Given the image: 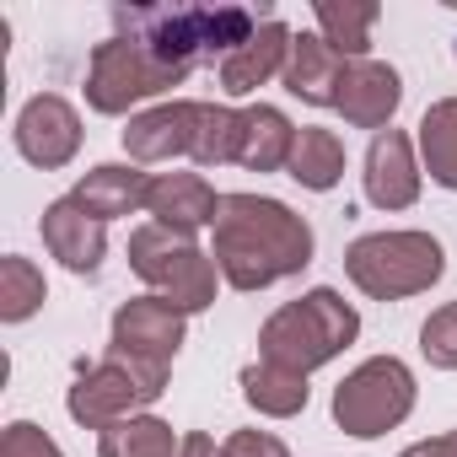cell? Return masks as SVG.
<instances>
[{
    "label": "cell",
    "mask_w": 457,
    "mask_h": 457,
    "mask_svg": "<svg viewBox=\"0 0 457 457\" xmlns=\"http://www.w3.org/2000/svg\"><path fill=\"white\" fill-rule=\"evenodd\" d=\"M409 409H414V371L398 355H371L334 387V425L355 441L387 436L393 425L409 420Z\"/></svg>",
    "instance_id": "obj_8"
},
{
    "label": "cell",
    "mask_w": 457,
    "mask_h": 457,
    "mask_svg": "<svg viewBox=\"0 0 457 457\" xmlns=\"http://www.w3.org/2000/svg\"><path fill=\"white\" fill-rule=\"evenodd\" d=\"M291 151H296V124L275 103L243 108V151H237V167H248V172H280V167H291Z\"/></svg>",
    "instance_id": "obj_19"
},
{
    "label": "cell",
    "mask_w": 457,
    "mask_h": 457,
    "mask_svg": "<svg viewBox=\"0 0 457 457\" xmlns=\"http://www.w3.org/2000/svg\"><path fill=\"white\" fill-rule=\"evenodd\" d=\"M12 140H17V151H22L33 167H44V172L71 167L76 151H81V113H76L60 92H38V97L22 103Z\"/></svg>",
    "instance_id": "obj_10"
},
{
    "label": "cell",
    "mask_w": 457,
    "mask_h": 457,
    "mask_svg": "<svg viewBox=\"0 0 457 457\" xmlns=\"http://www.w3.org/2000/svg\"><path fill=\"white\" fill-rule=\"evenodd\" d=\"M420 355L436 366V371H457V302L436 307L420 328Z\"/></svg>",
    "instance_id": "obj_27"
},
{
    "label": "cell",
    "mask_w": 457,
    "mask_h": 457,
    "mask_svg": "<svg viewBox=\"0 0 457 457\" xmlns=\"http://www.w3.org/2000/svg\"><path fill=\"white\" fill-rule=\"evenodd\" d=\"M167 393V366H151V361H135V355H103L97 366H81L76 387L65 393V409L76 425L87 430H108L129 414H140L145 403H156Z\"/></svg>",
    "instance_id": "obj_7"
},
{
    "label": "cell",
    "mask_w": 457,
    "mask_h": 457,
    "mask_svg": "<svg viewBox=\"0 0 457 457\" xmlns=\"http://www.w3.org/2000/svg\"><path fill=\"white\" fill-rule=\"evenodd\" d=\"M398 457H457V430L430 436V441H414V446H403Z\"/></svg>",
    "instance_id": "obj_30"
},
{
    "label": "cell",
    "mask_w": 457,
    "mask_h": 457,
    "mask_svg": "<svg viewBox=\"0 0 457 457\" xmlns=\"http://www.w3.org/2000/svg\"><path fill=\"white\" fill-rule=\"evenodd\" d=\"M38 232H44V248L71 270V275H97L103 270V253H108V226L97 215H87L71 194L44 204V220H38Z\"/></svg>",
    "instance_id": "obj_14"
},
{
    "label": "cell",
    "mask_w": 457,
    "mask_h": 457,
    "mask_svg": "<svg viewBox=\"0 0 457 457\" xmlns=\"http://www.w3.org/2000/svg\"><path fill=\"white\" fill-rule=\"evenodd\" d=\"M220 457H291L275 430H232L220 441Z\"/></svg>",
    "instance_id": "obj_29"
},
{
    "label": "cell",
    "mask_w": 457,
    "mask_h": 457,
    "mask_svg": "<svg viewBox=\"0 0 457 457\" xmlns=\"http://www.w3.org/2000/svg\"><path fill=\"white\" fill-rule=\"evenodd\" d=\"M129 270L151 286V296L172 302L178 312L215 307V286H220L215 259L194 237H178V232H167V226H156V220H145V226L129 232Z\"/></svg>",
    "instance_id": "obj_5"
},
{
    "label": "cell",
    "mask_w": 457,
    "mask_h": 457,
    "mask_svg": "<svg viewBox=\"0 0 457 457\" xmlns=\"http://www.w3.org/2000/svg\"><path fill=\"white\" fill-rule=\"evenodd\" d=\"M183 328H188V312H178L172 302H162V296H129L113 312L108 350L151 361V366H172V355L183 350Z\"/></svg>",
    "instance_id": "obj_9"
},
{
    "label": "cell",
    "mask_w": 457,
    "mask_h": 457,
    "mask_svg": "<svg viewBox=\"0 0 457 457\" xmlns=\"http://www.w3.org/2000/svg\"><path fill=\"white\" fill-rule=\"evenodd\" d=\"M44 296H49V286L33 259H22V253L0 259V323H28L44 307Z\"/></svg>",
    "instance_id": "obj_25"
},
{
    "label": "cell",
    "mask_w": 457,
    "mask_h": 457,
    "mask_svg": "<svg viewBox=\"0 0 457 457\" xmlns=\"http://www.w3.org/2000/svg\"><path fill=\"white\" fill-rule=\"evenodd\" d=\"M145 194H151V172H140L135 162H103V167H92V172L71 188V199H76L87 215H97L103 226L119 220V215L145 210Z\"/></svg>",
    "instance_id": "obj_18"
},
{
    "label": "cell",
    "mask_w": 457,
    "mask_h": 457,
    "mask_svg": "<svg viewBox=\"0 0 457 457\" xmlns=\"http://www.w3.org/2000/svg\"><path fill=\"white\" fill-rule=\"evenodd\" d=\"M420 162H414V140L403 129H382L371 135L366 145V172H361V188H366V204L377 210H409L420 199Z\"/></svg>",
    "instance_id": "obj_12"
},
{
    "label": "cell",
    "mask_w": 457,
    "mask_h": 457,
    "mask_svg": "<svg viewBox=\"0 0 457 457\" xmlns=\"http://www.w3.org/2000/svg\"><path fill=\"white\" fill-rule=\"evenodd\" d=\"M172 457H220V452H215V441H210L204 430H188V436L178 441V452H172Z\"/></svg>",
    "instance_id": "obj_31"
},
{
    "label": "cell",
    "mask_w": 457,
    "mask_h": 457,
    "mask_svg": "<svg viewBox=\"0 0 457 457\" xmlns=\"http://www.w3.org/2000/svg\"><path fill=\"white\" fill-rule=\"evenodd\" d=\"M286 172L302 188H312V194L339 188V178H345V140L334 129H318V124L296 129V151H291V167Z\"/></svg>",
    "instance_id": "obj_21"
},
{
    "label": "cell",
    "mask_w": 457,
    "mask_h": 457,
    "mask_svg": "<svg viewBox=\"0 0 457 457\" xmlns=\"http://www.w3.org/2000/svg\"><path fill=\"white\" fill-rule=\"evenodd\" d=\"M199 113H204V103H194V97H172V103H156L145 113H129V124H124L129 162L145 167V162L188 156L194 151V135H199Z\"/></svg>",
    "instance_id": "obj_11"
},
{
    "label": "cell",
    "mask_w": 457,
    "mask_h": 457,
    "mask_svg": "<svg viewBox=\"0 0 457 457\" xmlns=\"http://www.w3.org/2000/svg\"><path fill=\"white\" fill-rule=\"evenodd\" d=\"M210 259L232 291H270L312 264V226L270 194H220Z\"/></svg>",
    "instance_id": "obj_1"
},
{
    "label": "cell",
    "mask_w": 457,
    "mask_h": 457,
    "mask_svg": "<svg viewBox=\"0 0 457 457\" xmlns=\"http://www.w3.org/2000/svg\"><path fill=\"white\" fill-rule=\"evenodd\" d=\"M145 215L156 226H167V232H178V237H194L204 226H215L220 194L199 172H156L151 194H145Z\"/></svg>",
    "instance_id": "obj_16"
},
{
    "label": "cell",
    "mask_w": 457,
    "mask_h": 457,
    "mask_svg": "<svg viewBox=\"0 0 457 457\" xmlns=\"http://www.w3.org/2000/svg\"><path fill=\"white\" fill-rule=\"evenodd\" d=\"M414 145H420V162H425L430 183L457 194V97H441V103L425 108Z\"/></svg>",
    "instance_id": "obj_22"
},
{
    "label": "cell",
    "mask_w": 457,
    "mask_h": 457,
    "mask_svg": "<svg viewBox=\"0 0 457 457\" xmlns=\"http://www.w3.org/2000/svg\"><path fill=\"white\" fill-rule=\"evenodd\" d=\"M398 103H403V76L387 60H371V54L366 60H350L345 87H339V103H334L350 129H371V135L393 129Z\"/></svg>",
    "instance_id": "obj_13"
},
{
    "label": "cell",
    "mask_w": 457,
    "mask_h": 457,
    "mask_svg": "<svg viewBox=\"0 0 457 457\" xmlns=\"http://www.w3.org/2000/svg\"><path fill=\"white\" fill-rule=\"evenodd\" d=\"M113 22L119 33H140L178 71H194L199 60L220 65L259 33L253 12L243 6H113Z\"/></svg>",
    "instance_id": "obj_2"
},
{
    "label": "cell",
    "mask_w": 457,
    "mask_h": 457,
    "mask_svg": "<svg viewBox=\"0 0 457 457\" xmlns=\"http://www.w3.org/2000/svg\"><path fill=\"white\" fill-rule=\"evenodd\" d=\"M0 457H65V452L54 446V436H49L44 425H33V420H12L6 436H0Z\"/></svg>",
    "instance_id": "obj_28"
},
{
    "label": "cell",
    "mask_w": 457,
    "mask_h": 457,
    "mask_svg": "<svg viewBox=\"0 0 457 457\" xmlns=\"http://www.w3.org/2000/svg\"><path fill=\"white\" fill-rule=\"evenodd\" d=\"M345 71H350V60H345L334 44H323L318 33H296L280 81H286L291 97H302V103H312V108H334V103H339V87H345Z\"/></svg>",
    "instance_id": "obj_17"
},
{
    "label": "cell",
    "mask_w": 457,
    "mask_h": 457,
    "mask_svg": "<svg viewBox=\"0 0 457 457\" xmlns=\"http://www.w3.org/2000/svg\"><path fill=\"white\" fill-rule=\"evenodd\" d=\"M237 382H243V398H248L264 420H291V414H302L307 398H312L307 377L291 371V366H275V361H253V366H243Z\"/></svg>",
    "instance_id": "obj_20"
},
{
    "label": "cell",
    "mask_w": 457,
    "mask_h": 457,
    "mask_svg": "<svg viewBox=\"0 0 457 457\" xmlns=\"http://www.w3.org/2000/svg\"><path fill=\"white\" fill-rule=\"evenodd\" d=\"M188 71H178L172 60H162L140 33H113L92 49L87 65V103L97 113H129L145 97H162L172 87H183Z\"/></svg>",
    "instance_id": "obj_6"
},
{
    "label": "cell",
    "mask_w": 457,
    "mask_h": 457,
    "mask_svg": "<svg viewBox=\"0 0 457 457\" xmlns=\"http://www.w3.org/2000/svg\"><path fill=\"white\" fill-rule=\"evenodd\" d=\"M291 28L280 22V17H264L259 22V33L243 44V49H232L220 65H215V76H220V92L226 97H253L264 81H275V76H286V60H291Z\"/></svg>",
    "instance_id": "obj_15"
},
{
    "label": "cell",
    "mask_w": 457,
    "mask_h": 457,
    "mask_svg": "<svg viewBox=\"0 0 457 457\" xmlns=\"http://www.w3.org/2000/svg\"><path fill=\"white\" fill-rule=\"evenodd\" d=\"M377 6L371 0H318L312 6V22H318V38L323 44H334L345 60H366V49H371V28H377Z\"/></svg>",
    "instance_id": "obj_23"
},
{
    "label": "cell",
    "mask_w": 457,
    "mask_h": 457,
    "mask_svg": "<svg viewBox=\"0 0 457 457\" xmlns=\"http://www.w3.org/2000/svg\"><path fill=\"white\" fill-rule=\"evenodd\" d=\"M183 436H172L167 420L156 414H129L97 436V457H172Z\"/></svg>",
    "instance_id": "obj_24"
},
{
    "label": "cell",
    "mask_w": 457,
    "mask_h": 457,
    "mask_svg": "<svg viewBox=\"0 0 457 457\" xmlns=\"http://www.w3.org/2000/svg\"><path fill=\"white\" fill-rule=\"evenodd\" d=\"M355 334H361V312L339 291L318 286V291H307V296H296V302H286L264 318L259 361H275V366H291V371L307 377V371L328 366L339 350H350Z\"/></svg>",
    "instance_id": "obj_3"
},
{
    "label": "cell",
    "mask_w": 457,
    "mask_h": 457,
    "mask_svg": "<svg viewBox=\"0 0 457 457\" xmlns=\"http://www.w3.org/2000/svg\"><path fill=\"white\" fill-rule=\"evenodd\" d=\"M345 275L371 302H403L446 275V253L430 232H366L345 248Z\"/></svg>",
    "instance_id": "obj_4"
},
{
    "label": "cell",
    "mask_w": 457,
    "mask_h": 457,
    "mask_svg": "<svg viewBox=\"0 0 457 457\" xmlns=\"http://www.w3.org/2000/svg\"><path fill=\"white\" fill-rule=\"evenodd\" d=\"M243 151V108H226V103H204L199 113V135H194V162L199 167H226L237 162Z\"/></svg>",
    "instance_id": "obj_26"
}]
</instances>
